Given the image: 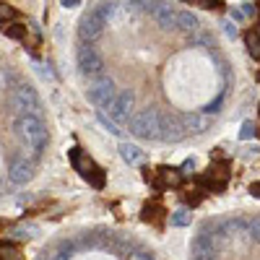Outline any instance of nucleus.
I'll list each match as a JSON object with an SVG mask.
<instances>
[{
  "label": "nucleus",
  "mask_w": 260,
  "mask_h": 260,
  "mask_svg": "<svg viewBox=\"0 0 260 260\" xmlns=\"http://www.w3.org/2000/svg\"><path fill=\"white\" fill-rule=\"evenodd\" d=\"M13 130H16V136L31 148L34 156H39L42 148L47 146V130L42 125V120L34 117V115H18L13 120Z\"/></svg>",
  "instance_id": "obj_1"
},
{
  "label": "nucleus",
  "mask_w": 260,
  "mask_h": 260,
  "mask_svg": "<svg viewBox=\"0 0 260 260\" xmlns=\"http://www.w3.org/2000/svg\"><path fill=\"white\" fill-rule=\"evenodd\" d=\"M112 11H115V6H112V3H102L99 8L89 11V13H86V16L81 18L78 37H81L83 42H94V39H99V37H102V31H104L107 18L112 16Z\"/></svg>",
  "instance_id": "obj_2"
},
{
  "label": "nucleus",
  "mask_w": 260,
  "mask_h": 260,
  "mask_svg": "<svg viewBox=\"0 0 260 260\" xmlns=\"http://www.w3.org/2000/svg\"><path fill=\"white\" fill-rule=\"evenodd\" d=\"M130 133L143 141H156L161 138V115L154 110H141L130 117Z\"/></svg>",
  "instance_id": "obj_3"
},
{
  "label": "nucleus",
  "mask_w": 260,
  "mask_h": 260,
  "mask_svg": "<svg viewBox=\"0 0 260 260\" xmlns=\"http://www.w3.org/2000/svg\"><path fill=\"white\" fill-rule=\"evenodd\" d=\"M11 107H13L16 112H21V115H34V117L42 115V102H39L37 91L31 89L29 83H21V86H16V89H13Z\"/></svg>",
  "instance_id": "obj_4"
},
{
  "label": "nucleus",
  "mask_w": 260,
  "mask_h": 260,
  "mask_svg": "<svg viewBox=\"0 0 260 260\" xmlns=\"http://www.w3.org/2000/svg\"><path fill=\"white\" fill-rule=\"evenodd\" d=\"M117 89H115V81L112 78H96L91 86H89V99L102 107V110H112V104L117 99Z\"/></svg>",
  "instance_id": "obj_5"
},
{
  "label": "nucleus",
  "mask_w": 260,
  "mask_h": 260,
  "mask_svg": "<svg viewBox=\"0 0 260 260\" xmlns=\"http://www.w3.org/2000/svg\"><path fill=\"white\" fill-rule=\"evenodd\" d=\"M78 68H81V76L86 78H104V60L99 57V52L91 47V45H81L78 50Z\"/></svg>",
  "instance_id": "obj_6"
},
{
  "label": "nucleus",
  "mask_w": 260,
  "mask_h": 260,
  "mask_svg": "<svg viewBox=\"0 0 260 260\" xmlns=\"http://www.w3.org/2000/svg\"><path fill=\"white\" fill-rule=\"evenodd\" d=\"M133 104H136V94L130 91V89H122L120 94H117V99H115V104H112V110H110V115H112V122H130V112H133Z\"/></svg>",
  "instance_id": "obj_7"
},
{
  "label": "nucleus",
  "mask_w": 260,
  "mask_h": 260,
  "mask_svg": "<svg viewBox=\"0 0 260 260\" xmlns=\"http://www.w3.org/2000/svg\"><path fill=\"white\" fill-rule=\"evenodd\" d=\"M146 11L151 13V18H154L161 29H177V13L172 11L169 3H148Z\"/></svg>",
  "instance_id": "obj_8"
},
{
  "label": "nucleus",
  "mask_w": 260,
  "mask_h": 260,
  "mask_svg": "<svg viewBox=\"0 0 260 260\" xmlns=\"http://www.w3.org/2000/svg\"><path fill=\"white\" fill-rule=\"evenodd\" d=\"M185 136H187V130H185V122L180 117H175V115H164L161 117V141L180 143Z\"/></svg>",
  "instance_id": "obj_9"
},
{
  "label": "nucleus",
  "mask_w": 260,
  "mask_h": 260,
  "mask_svg": "<svg viewBox=\"0 0 260 260\" xmlns=\"http://www.w3.org/2000/svg\"><path fill=\"white\" fill-rule=\"evenodd\" d=\"M192 257L195 260H219L216 257V234H198L192 240Z\"/></svg>",
  "instance_id": "obj_10"
},
{
  "label": "nucleus",
  "mask_w": 260,
  "mask_h": 260,
  "mask_svg": "<svg viewBox=\"0 0 260 260\" xmlns=\"http://www.w3.org/2000/svg\"><path fill=\"white\" fill-rule=\"evenodd\" d=\"M31 177H34V164H31V161H26V159L11 161V167H8V180H11L13 185H26Z\"/></svg>",
  "instance_id": "obj_11"
},
{
  "label": "nucleus",
  "mask_w": 260,
  "mask_h": 260,
  "mask_svg": "<svg viewBox=\"0 0 260 260\" xmlns=\"http://www.w3.org/2000/svg\"><path fill=\"white\" fill-rule=\"evenodd\" d=\"M182 122H185V130H187V133L201 136V133H206V130H211L213 117H211V115H206V112H190V115H185V117H182Z\"/></svg>",
  "instance_id": "obj_12"
},
{
  "label": "nucleus",
  "mask_w": 260,
  "mask_h": 260,
  "mask_svg": "<svg viewBox=\"0 0 260 260\" xmlns=\"http://www.w3.org/2000/svg\"><path fill=\"white\" fill-rule=\"evenodd\" d=\"M177 29L182 34H195L201 29V21H198V16H192L190 11H180L177 13Z\"/></svg>",
  "instance_id": "obj_13"
},
{
  "label": "nucleus",
  "mask_w": 260,
  "mask_h": 260,
  "mask_svg": "<svg viewBox=\"0 0 260 260\" xmlns=\"http://www.w3.org/2000/svg\"><path fill=\"white\" fill-rule=\"evenodd\" d=\"M120 156L130 164V167H136L143 161V154H141V148L133 146V143H120Z\"/></svg>",
  "instance_id": "obj_14"
},
{
  "label": "nucleus",
  "mask_w": 260,
  "mask_h": 260,
  "mask_svg": "<svg viewBox=\"0 0 260 260\" xmlns=\"http://www.w3.org/2000/svg\"><path fill=\"white\" fill-rule=\"evenodd\" d=\"M247 232H250V224L242 221V219H232V221L221 224V234H226V237H240V234H247Z\"/></svg>",
  "instance_id": "obj_15"
},
{
  "label": "nucleus",
  "mask_w": 260,
  "mask_h": 260,
  "mask_svg": "<svg viewBox=\"0 0 260 260\" xmlns=\"http://www.w3.org/2000/svg\"><path fill=\"white\" fill-rule=\"evenodd\" d=\"M172 224H175V226H187L190 224V211H185V208L175 211V213H172Z\"/></svg>",
  "instance_id": "obj_16"
},
{
  "label": "nucleus",
  "mask_w": 260,
  "mask_h": 260,
  "mask_svg": "<svg viewBox=\"0 0 260 260\" xmlns=\"http://www.w3.org/2000/svg\"><path fill=\"white\" fill-rule=\"evenodd\" d=\"M247 234H250V240H252V242L260 245V219L250 221V232H247Z\"/></svg>",
  "instance_id": "obj_17"
},
{
  "label": "nucleus",
  "mask_w": 260,
  "mask_h": 260,
  "mask_svg": "<svg viewBox=\"0 0 260 260\" xmlns=\"http://www.w3.org/2000/svg\"><path fill=\"white\" fill-rule=\"evenodd\" d=\"M96 117H99V122H102V125H104L107 130H110L112 136H120V127H117V122H110V120H107L104 115H96Z\"/></svg>",
  "instance_id": "obj_18"
},
{
  "label": "nucleus",
  "mask_w": 260,
  "mask_h": 260,
  "mask_svg": "<svg viewBox=\"0 0 260 260\" xmlns=\"http://www.w3.org/2000/svg\"><path fill=\"white\" fill-rule=\"evenodd\" d=\"M13 234L16 237H34L37 234V226H31V224L29 226H18V229H13Z\"/></svg>",
  "instance_id": "obj_19"
},
{
  "label": "nucleus",
  "mask_w": 260,
  "mask_h": 260,
  "mask_svg": "<svg viewBox=\"0 0 260 260\" xmlns=\"http://www.w3.org/2000/svg\"><path fill=\"white\" fill-rule=\"evenodd\" d=\"M240 136H242V138H250V136H252V125H250V122L242 125V133H240Z\"/></svg>",
  "instance_id": "obj_20"
},
{
  "label": "nucleus",
  "mask_w": 260,
  "mask_h": 260,
  "mask_svg": "<svg viewBox=\"0 0 260 260\" xmlns=\"http://www.w3.org/2000/svg\"><path fill=\"white\" fill-rule=\"evenodd\" d=\"M60 3H62L65 8H76V6H81V0H60Z\"/></svg>",
  "instance_id": "obj_21"
},
{
  "label": "nucleus",
  "mask_w": 260,
  "mask_h": 260,
  "mask_svg": "<svg viewBox=\"0 0 260 260\" xmlns=\"http://www.w3.org/2000/svg\"><path fill=\"white\" fill-rule=\"evenodd\" d=\"M224 26H226V34H229V37H234V34H237V29H234L232 24H224Z\"/></svg>",
  "instance_id": "obj_22"
},
{
  "label": "nucleus",
  "mask_w": 260,
  "mask_h": 260,
  "mask_svg": "<svg viewBox=\"0 0 260 260\" xmlns=\"http://www.w3.org/2000/svg\"><path fill=\"white\" fill-rule=\"evenodd\" d=\"M190 260H195V257H190Z\"/></svg>",
  "instance_id": "obj_23"
}]
</instances>
